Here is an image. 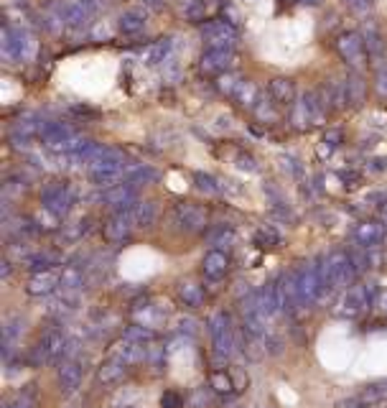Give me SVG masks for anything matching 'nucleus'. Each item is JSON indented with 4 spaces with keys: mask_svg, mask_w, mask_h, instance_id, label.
Listing matches in <instances>:
<instances>
[{
    "mask_svg": "<svg viewBox=\"0 0 387 408\" xmlns=\"http://www.w3.org/2000/svg\"><path fill=\"white\" fill-rule=\"evenodd\" d=\"M57 382L64 395L74 393L79 388V382H82V363L74 360V357H67L57 370Z\"/></svg>",
    "mask_w": 387,
    "mask_h": 408,
    "instance_id": "15",
    "label": "nucleus"
},
{
    "mask_svg": "<svg viewBox=\"0 0 387 408\" xmlns=\"http://www.w3.org/2000/svg\"><path fill=\"white\" fill-rule=\"evenodd\" d=\"M364 95H367V82L359 72H350L344 76V97H347V108H362Z\"/></svg>",
    "mask_w": 387,
    "mask_h": 408,
    "instance_id": "19",
    "label": "nucleus"
},
{
    "mask_svg": "<svg viewBox=\"0 0 387 408\" xmlns=\"http://www.w3.org/2000/svg\"><path fill=\"white\" fill-rule=\"evenodd\" d=\"M31 49V36L23 28H6L3 31V54L11 62H23Z\"/></svg>",
    "mask_w": 387,
    "mask_h": 408,
    "instance_id": "12",
    "label": "nucleus"
},
{
    "mask_svg": "<svg viewBox=\"0 0 387 408\" xmlns=\"http://www.w3.org/2000/svg\"><path fill=\"white\" fill-rule=\"evenodd\" d=\"M372 169H375V171H387V159H372Z\"/></svg>",
    "mask_w": 387,
    "mask_h": 408,
    "instance_id": "53",
    "label": "nucleus"
},
{
    "mask_svg": "<svg viewBox=\"0 0 387 408\" xmlns=\"http://www.w3.org/2000/svg\"><path fill=\"white\" fill-rule=\"evenodd\" d=\"M255 115H258V120L260 123H278V113H275V102L273 100H262L260 97V102L255 105V110H253Z\"/></svg>",
    "mask_w": 387,
    "mask_h": 408,
    "instance_id": "39",
    "label": "nucleus"
},
{
    "mask_svg": "<svg viewBox=\"0 0 387 408\" xmlns=\"http://www.w3.org/2000/svg\"><path fill=\"white\" fill-rule=\"evenodd\" d=\"M321 263V278H324V293L326 288L334 291V288H350L357 278V266L352 261V255H347L344 250H337V253L326 255ZM321 293V296H324Z\"/></svg>",
    "mask_w": 387,
    "mask_h": 408,
    "instance_id": "1",
    "label": "nucleus"
},
{
    "mask_svg": "<svg viewBox=\"0 0 387 408\" xmlns=\"http://www.w3.org/2000/svg\"><path fill=\"white\" fill-rule=\"evenodd\" d=\"M209 222V212L202 204H176L173 207V225L184 232H202Z\"/></svg>",
    "mask_w": 387,
    "mask_h": 408,
    "instance_id": "10",
    "label": "nucleus"
},
{
    "mask_svg": "<svg viewBox=\"0 0 387 408\" xmlns=\"http://www.w3.org/2000/svg\"><path fill=\"white\" fill-rule=\"evenodd\" d=\"M67 337H64L62 329H49L41 334V339L36 342V347H33L31 352V363L33 365H49L54 363V360H59V357L67 352Z\"/></svg>",
    "mask_w": 387,
    "mask_h": 408,
    "instance_id": "7",
    "label": "nucleus"
},
{
    "mask_svg": "<svg viewBox=\"0 0 387 408\" xmlns=\"http://www.w3.org/2000/svg\"><path fill=\"white\" fill-rule=\"evenodd\" d=\"M176 291H178L181 304H186L189 309H197V306L204 304V288L199 286L197 280H181Z\"/></svg>",
    "mask_w": 387,
    "mask_h": 408,
    "instance_id": "30",
    "label": "nucleus"
},
{
    "mask_svg": "<svg viewBox=\"0 0 387 408\" xmlns=\"http://www.w3.org/2000/svg\"><path fill=\"white\" fill-rule=\"evenodd\" d=\"M122 339H127V342H135V344H146L153 339V329L146 324H133L127 327L125 332H122Z\"/></svg>",
    "mask_w": 387,
    "mask_h": 408,
    "instance_id": "38",
    "label": "nucleus"
},
{
    "mask_svg": "<svg viewBox=\"0 0 387 408\" xmlns=\"http://www.w3.org/2000/svg\"><path fill=\"white\" fill-rule=\"evenodd\" d=\"M89 18H92V11H89L84 3H79V0L67 3V6L62 8V26H67V28H71V31L84 28V26L89 23Z\"/></svg>",
    "mask_w": 387,
    "mask_h": 408,
    "instance_id": "20",
    "label": "nucleus"
},
{
    "mask_svg": "<svg viewBox=\"0 0 387 408\" xmlns=\"http://www.w3.org/2000/svg\"><path fill=\"white\" fill-rule=\"evenodd\" d=\"M156 178H158V171L146 164H130L125 169V184L143 186V184H153Z\"/></svg>",
    "mask_w": 387,
    "mask_h": 408,
    "instance_id": "29",
    "label": "nucleus"
},
{
    "mask_svg": "<svg viewBox=\"0 0 387 408\" xmlns=\"http://www.w3.org/2000/svg\"><path fill=\"white\" fill-rule=\"evenodd\" d=\"M209 334L214 342V352L219 357H229L235 352V337H232V322L227 312H216L209 319Z\"/></svg>",
    "mask_w": 387,
    "mask_h": 408,
    "instance_id": "9",
    "label": "nucleus"
},
{
    "mask_svg": "<svg viewBox=\"0 0 387 408\" xmlns=\"http://www.w3.org/2000/svg\"><path fill=\"white\" fill-rule=\"evenodd\" d=\"M23 327H25V319L23 317H11L6 319V324H3V347L11 350V344L23 334Z\"/></svg>",
    "mask_w": 387,
    "mask_h": 408,
    "instance_id": "36",
    "label": "nucleus"
},
{
    "mask_svg": "<svg viewBox=\"0 0 387 408\" xmlns=\"http://www.w3.org/2000/svg\"><path fill=\"white\" fill-rule=\"evenodd\" d=\"M232 100L240 105V108H250L255 110V105L260 102V89H258V84L253 82V79H242L240 84H237L235 95H232Z\"/></svg>",
    "mask_w": 387,
    "mask_h": 408,
    "instance_id": "28",
    "label": "nucleus"
},
{
    "mask_svg": "<svg viewBox=\"0 0 387 408\" xmlns=\"http://www.w3.org/2000/svg\"><path fill=\"white\" fill-rule=\"evenodd\" d=\"M237 169L255 174V171H258V164H255V159L250 156V153H240V156H237Z\"/></svg>",
    "mask_w": 387,
    "mask_h": 408,
    "instance_id": "49",
    "label": "nucleus"
},
{
    "mask_svg": "<svg viewBox=\"0 0 387 408\" xmlns=\"http://www.w3.org/2000/svg\"><path fill=\"white\" fill-rule=\"evenodd\" d=\"M171 54H173V38L166 36L153 41L143 49V64H151V67H158V64L171 62Z\"/></svg>",
    "mask_w": 387,
    "mask_h": 408,
    "instance_id": "21",
    "label": "nucleus"
},
{
    "mask_svg": "<svg viewBox=\"0 0 387 408\" xmlns=\"http://www.w3.org/2000/svg\"><path fill=\"white\" fill-rule=\"evenodd\" d=\"M59 278H62V276H57L54 271H36V273L31 276V280H28L25 291L31 293V296H49V293L57 291Z\"/></svg>",
    "mask_w": 387,
    "mask_h": 408,
    "instance_id": "23",
    "label": "nucleus"
},
{
    "mask_svg": "<svg viewBox=\"0 0 387 408\" xmlns=\"http://www.w3.org/2000/svg\"><path fill=\"white\" fill-rule=\"evenodd\" d=\"M255 242H258L260 248H267V245H278L280 235L273 230V225H262V227L258 230V235H255Z\"/></svg>",
    "mask_w": 387,
    "mask_h": 408,
    "instance_id": "41",
    "label": "nucleus"
},
{
    "mask_svg": "<svg viewBox=\"0 0 387 408\" xmlns=\"http://www.w3.org/2000/svg\"><path fill=\"white\" fill-rule=\"evenodd\" d=\"M280 166H283V171H288V174H301V164L296 159H291V156H280Z\"/></svg>",
    "mask_w": 387,
    "mask_h": 408,
    "instance_id": "50",
    "label": "nucleus"
},
{
    "mask_svg": "<svg viewBox=\"0 0 387 408\" xmlns=\"http://www.w3.org/2000/svg\"><path fill=\"white\" fill-rule=\"evenodd\" d=\"M267 97L275 102V105H293V102L299 100L296 97V82L288 79V76H275L267 82Z\"/></svg>",
    "mask_w": 387,
    "mask_h": 408,
    "instance_id": "18",
    "label": "nucleus"
},
{
    "mask_svg": "<svg viewBox=\"0 0 387 408\" xmlns=\"http://www.w3.org/2000/svg\"><path fill=\"white\" fill-rule=\"evenodd\" d=\"M127 370V363L125 360H120V357H110L108 363H102L100 370H97V380L102 382V385H110V382H117L122 375H125Z\"/></svg>",
    "mask_w": 387,
    "mask_h": 408,
    "instance_id": "26",
    "label": "nucleus"
},
{
    "mask_svg": "<svg viewBox=\"0 0 387 408\" xmlns=\"http://www.w3.org/2000/svg\"><path fill=\"white\" fill-rule=\"evenodd\" d=\"M3 408H31V401H28V398H23V395H21V398H16V401H8Z\"/></svg>",
    "mask_w": 387,
    "mask_h": 408,
    "instance_id": "51",
    "label": "nucleus"
},
{
    "mask_svg": "<svg viewBox=\"0 0 387 408\" xmlns=\"http://www.w3.org/2000/svg\"><path fill=\"white\" fill-rule=\"evenodd\" d=\"M62 291H82L84 286V271L79 266H64L62 278H59Z\"/></svg>",
    "mask_w": 387,
    "mask_h": 408,
    "instance_id": "34",
    "label": "nucleus"
},
{
    "mask_svg": "<svg viewBox=\"0 0 387 408\" xmlns=\"http://www.w3.org/2000/svg\"><path fill=\"white\" fill-rule=\"evenodd\" d=\"M296 288H299L301 306H308L313 301L321 299L324 293V278H321V263H311L304 266L301 271H296Z\"/></svg>",
    "mask_w": 387,
    "mask_h": 408,
    "instance_id": "6",
    "label": "nucleus"
},
{
    "mask_svg": "<svg viewBox=\"0 0 387 408\" xmlns=\"http://www.w3.org/2000/svg\"><path fill=\"white\" fill-rule=\"evenodd\" d=\"M143 6L151 8V11H163V8H166V0H143Z\"/></svg>",
    "mask_w": 387,
    "mask_h": 408,
    "instance_id": "52",
    "label": "nucleus"
},
{
    "mask_svg": "<svg viewBox=\"0 0 387 408\" xmlns=\"http://www.w3.org/2000/svg\"><path fill=\"white\" fill-rule=\"evenodd\" d=\"M130 210V217H133L135 227H153L156 220H158V204L156 202H135Z\"/></svg>",
    "mask_w": 387,
    "mask_h": 408,
    "instance_id": "24",
    "label": "nucleus"
},
{
    "mask_svg": "<svg viewBox=\"0 0 387 408\" xmlns=\"http://www.w3.org/2000/svg\"><path fill=\"white\" fill-rule=\"evenodd\" d=\"M362 38H364V46H367L369 64H372V67L385 64L387 62V41H385V33L380 31V26H377V23H364Z\"/></svg>",
    "mask_w": 387,
    "mask_h": 408,
    "instance_id": "14",
    "label": "nucleus"
},
{
    "mask_svg": "<svg viewBox=\"0 0 387 408\" xmlns=\"http://www.w3.org/2000/svg\"><path fill=\"white\" fill-rule=\"evenodd\" d=\"M209 388L216 393H232L237 388L235 380H232V373L227 368H216L209 373Z\"/></svg>",
    "mask_w": 387,
    "mask_h": 408,
    "instance_id": "35",
    "label": "nucleus"
},
{
    "mask_svg": "<svg viewBox=\"0 0 387 408\" xmlns=\"http://www.w3.org/2000/svg\"><path fill=\"white\" fill-rule=\"evenodd\" d=\"M76 130L71 125H67V123H59V120H51V123H44V128H41V133H38V138H41V143H44L49 151L57 153L59 148H62V143L67 138H71Z\"/></svg>",
    "mask_w": 387,
    "mask_h": 408,
    "instance_id": "16",
    "label": "nucleus"
},
{
    "mask_svg": "<svg viewBox=\"0 0 387 408\" xmlns=\"http://www.w3.org/2000/svg\"><path fill=\"white\" fill-rule=\"evenodd\" d=\"M342 140H344V133L339 130V128H331L329 133H324V138L318 140V146H316V156L321 161H329L334 153H337V148L342 146Z\"/></svg>",
    "mask_w": 387,
    "mask_h": 408,
    "instance_id": "31",
    "label": "nucleus"
},
{
    "mask_svg": "<svg viewBox=\"0 0 387 408\" xmlns=\"http://www.w3.org/2000/svg\"><path fill=\"white\" fill-rule=\"evenodd\" d=\"M148 26V16L143 11H125L117 18V31L125 33V36H135Z\"/></svg>",
    "mask_w": 387,
    "mask_h": 408,
    "instance_id": "25",
    "label": "nucleus"
},
{
    "mask_svg": "<svg viewBox=\"0 0 387 408\" xmlns=\"http://www.w3.org/2000/svg\"><path fill=\"white\" fill-rule=\"evenodd\" d=\"M178 13L191 23H202L207 21V0H178Z\"/></svg>",
    "mask_w": 387,
    "mask_h": 408,
    "instance_id": "33",
    "label": "nucleus"
},
{
    "mask_svg": "<svg viewBox=\"0 0 387 408\" xmlns=\"http://www.w3.org/2000/svg\"><path fill=\"white\" fill-rule=\"evenodd\" d=\"M41 204L54 217H64L71 210V204H74V194H71V189L64 181H51V184H46L41 189Z\"/></svg>",
    "mask_w": 387,
    "mask_h": 408,
    "instance_id": "8",
    "label": "nucleus"
},
{
    "mask_svg": "<svg viewBox=\"0 0 387 408\" xmlns=\"http://www.w3.org/2000/svg\"><path fill=\"white\" fill-rule=\"evenodd\" d=\"M178 329H181V334H189V337H194L199 332V322L191 317H181V322H178Z\"/></svg>",
    "mask_w": 387,
    "mask_h": 408,
    "instance_id": "48",
    "label": "nucleus"
},
{
    "mask_svg": "<svg viewBox=\"0 0 387 408\" xmlns=\"http://www.w3.org/2000/svg\"><path fill=\"white\" fill-rule=\"evenodd\" d=\"M97 202L115 207V210H127V207H133V204L138 202V186L125 184V181L108 186V189H102L100 194H97Z\"/></svg>",
    "mask_w": 387,
    "mask_h": 408,
    "instance_id": "11",
    "label": "nucleus"
},
{
    "mask_svg": "<svg viewBox=\"0 0 387 408\" xmlns=\"http://www.w3.org/2000/svg\"><path fill=\"white\" fill-rule=\"evenodd\" d=\"M301 6H308V8H316V6H321L324 0H299Z\"/></svg>",
    "mask_w": 387,
    "mask_h": 408,
    "instance_id": "55",
    "label": "nucleus"
},
{
    "mask_svg": "<svg viewBox=\"0 0 387 408\" xmlns=\"http://www.w3.org/2000/svg\"><path fill=\"white\" fill-rule=\"evenodd\" d=\"M8 276H11V263L3 261L0 263V278H8Z\"/></svg>",
    "mask_w": 387,
    "mask_h": 408,
    "instance_id": "54",
    "label": "nucleus"
},
{
    "mask_svg": "<svg viewBox=\"0 0 387 408\" xmlns=\"http://www.w3.org/2000/svg\"><path fill=\"white\" fill-rule=\"evenodd\" d=\"M382 398H387V382L369 385V388L362 393V398H359V401H362V403H377V401H382Z\"/></svg>",
    "mask_w": 387,
    "mask_h": 408,
    "instance_id": "44",
    "label": "nucleus"
},
{
    "mask_svg": "<svg viewBox=\"0 0 387 408\" xmlns=\"http://www.w3.org/2000/svg\"><path fill=\"white\" fill-rule=\"evenodd\" d=\"M382 235H385V230H382L380 222H362L354 230V242L362 245V248H372L382 240Z\"/></svg>",
    "mask_w": 387,
    "mask_h": 408,
    "instance_id": "27",
    "label": "nucleus"
},
{
    "mask_svg": "<svg viewBox=\"0 0 387 408\" xmlns=\"http://www.w3.org/2000/svg\"><path fill=\"white\" fill-rule=\"evenodd\" d=\"M232 51L224 49H207L199 59V72L207 76H222L232 69Z\"/></svg>",
    "mask_w": 387,
    "mask_h": 408,
    "instance_id": "13",
    "label": "nucleus"
},
{
    "mask_svg": "<svg viewBox=\"0 0 387 408\" xmlns=\"http://www.w3.org/2000/svg\"><path fill=\"white\" fill-rule=\"evenodd\" d=\"M375 69V89L382 100H387V62L380 64V67H372Z\"/></svg>",
    "mask_w": 387,
    "mask_h": 408,
    "instance_id": "45",
    "label": "nucleus"
},
{
    "mask_svg": "<svg viewBox=\"0 0 387 408\" xmlns=\"http://www.w3.org/2000/svg\"><path fill=\"white\" fill-rule=\"evenodd\" d=\"M344 6L354 13H369L375 8V0H344Z\"/></svg>",
    "mask_w": 387,
    "mask_h": 408,
    "instance_id": "47",
    "label": "nucleus"
},
{
    "mask_svg": "<svg viewBox=\"0 0 387 408\" xmlns=\"http://www.w3.org/2000/svg\"><path fill=\"white\" fill-rule=\"evenodd\" d=\"M242 79L237 74H232V72H227V74H222V76H216V89L222 92V95H235V89H237V84H240Z\"/></svg>",
    "mask_w": 387,
    "mask_h": 408,
    "instance_id": "42",
    "label": "nucleus"
},
{
    "mask_svg": "<svg viewBox=\"0 0 387 408\" xmlns=\"http://www.w3.org/2000/svg\"><path fill=\"white\" fill-rule=\"evenodd\" d=\"M258 309H260V314H262V317H265V319L275 317V314L280 312L278 296H275L273 283H267V286L258 288Z\"/></svg>",
    "mask_w": 387,
    "mask_h": 408,
    "instance_id": "32",
    "label": "nucleus"
},
{
    "mask_svg": "<svg viewBox=\"0 0 387 408\" xmlns=\"http://www.w3.org/2000/svg\"><path fill=\"white\" fill-rule=\"evenodd\" d=\"M212 245H216V250L224 248V245H232L235 242V230L232 227H216L214 232L209 235Z\"/></svg>",
    "mask_w": 387,
    "mask_h": 408,
    "instance_id": "43",
    "label": "nucleus"
},
{
    "mask_svg": "<svg viewBox=\"0 0 387 408\" xmlns=\"http://www.w3.org/2000/svg\"><path fill=\"white\" fill-rule=\"evenodd\" d=\"M334 46H337V54L342 57V62L347 64L352 72H359V74H362V72L367 69L369 54H367V46H364L362 33H357V31L339 33Z\"/></svg>",
    "mask_w": 387,
    "mask_h": 408,
    "instance_id": "3",
    "label": "nucleus"
},
{
    "mask_svg": "<svg viewBox=\"0 0 387 408\" xmlns=\"http://www.w3.org/2000/svg\"><path fill=\"white\" fill-rule=\"evenodd\" d=\"M194 181H197V189L204 191V194H219L222 191V184H219V178H214L212 174H194Z\"/></svg>",
    "mask_w": 387,
    "mask_h": 408,
    "instance_id": "40",
    "label": "nucleus"
},
{
    "mask_svg": "<svg viewBox=\"0 0 387 408\" xmlns=\"http://www.w3.org/2000/svg\"><path fill=\"white\" fill-rule=\"evenodd\" d=\"M161 406L163 408H184V395L176 393V390H166L163 398H161Z\"/></svg>",
    "mask_w": 387,
    "mask_h": 408,
    "instance_id": "46",
    "label": "nucleus"
},
{
    "mask_svg": "<svg viewBox=\"0 0 387 408\" xmlns=\"http://www.w3.org/2000/svg\"><path fill=\"white\" fill-rule=\"evenodd\" d=\"M326 105L321 102L318 92H304L299 100L291 105V125L296 130H308L324 120Z\"/></svg>",
    "mask_w": 387,
    "mask_h": 408,
    "instance_id": "2",
    "label": "nucleus"
},
{
    "mask_svg": "<svg viewBox=\"0 0 387 408\" xmlns=\"http://www.w3.org/2000/svg\"><path fill=\"white\" fill-rule=\"evenodd\" d=\"M202 271H204V276H207V280H222L224 276H227V271H229L227 255H224L222 250H216V248L209 250V253L204 255Z\"/></svg>",
    "mask_w": 387,
    "mask_h": 408,
    "instance_id": "22",
    "label": "nucleus"
},
{
    "mask_svg": "<svg viewBox=\"0 0 387 408\" xmlns=\"http://www.w3.org/2000/svg\"><path fill=\"white\" fill-rule=\"evenodd\" d=\"M25 263H28V268H31L33 273H36V271H51V268L59 263V255L51 253V250H44V253L28 255V258H25Z\"/></svg>",
    "mask_w": 387,
    "mask_h": 408,
    "instance_id": "37",
    "label": "nucleus"
},
{
    "mask_svg": "<svg viewBox=\"0 0 387 408\" xmlns=\"http://www.w3.org/2000/svg\"><path fill=\"white\" fill-rule=\"evenodd\" d=\"M202 38L204 44H207V49L235 51L237 41H240V31H237V26L229 23L227 18H214L202 26Z\"/></svg>",
    "mask_w": 387,
    "mask_h": 408,
    "instance_id": "4",
    "label": "nucleus"
},
{
    "mask_svg": "<svg viewBox=\"0 0 387 408\" xmlns=\"http://www.w3.org/2000/svg\"><path fill=\"white\" fill-rule=\"evenodd\" d=\"M135 227L133 217H130V210H115L112 217H110L108 222H105V237L110 242H122L127 235H130V230Z\"/></svg>",
    "mask_w": 387,
    "mask_h": 408,
    "instance_id": "17",
    "label": "nucleus"
},
{
    "mask_svg": "<svg viewBox=\"0 0 387 408\" xmlns=\"http://www.w3.org/2000/svg\"><path fill=\"white\" fill-rule=\"evenodd\" d=\"M344 408H367V403H362V401H350Z\"/></svg>",
    "mask_w": 387,
    "mask_h": 408,
    "instance_id": "56",
    "label": "nucleus"
},
{
    "mask_svg": "<svg viewBox=\"0 0 387 408\" xmlns=\"http://www.w3.org/2000/svg\"><path fill=\"white\" fill-rule=\"evenodd\" d=\"M375 296H377V283H362V286L347 288V293H344L342 301H339L337 314L344 319L359 317L367 306L375 304Z\"/></svg>",
    "mask_w": 387,
    "mask_h": 408,
    "instance_id": "5",
    "label": "nucleus"
}]
</instances>
